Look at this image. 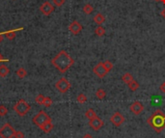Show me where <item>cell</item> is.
Returning a JSON list of instances; mask_svg holds the SVG:
<instances>
[{
	"label": "cell",
	"instance_id": "4",
	"mask_svg": "<svg viewBox=\"0 0 165 138\" xmlns=\"http://www.w3.org/2000/svg\"><path fill=\"white\" fill-rule=\"evenodd\" d=\"M48 122H51V118H50V116L48 115L47 113H45L44 111H40L36 116H34V118H33V123L39 127Z\"/></svg>",
	"mask_w": 165,
	"mask_h": 138
},
{
	"label": "cell",
	"instance_id": "34",
	"mask_svg": "<svg viewBox=\"0 0 165 138\" xmlns=\"http://www.w3.org/2000/svg\"><path fill=\"white\" fill-rule=\"evenodd\" d=\"M161 16H163V18L165 19V8L162 10V11H161Z\"/></svg>",
	"mask_w": 165,
	"mask_h": 138
},
{
	"label": "cell",
	"instance_id": "10",
	"mask_svg": "<svg viewBox=\"0 0 165 138\" xmlns=\"http://www.w3.org/2000/svg\"><path fill=\"white\" fill-rule=\"evenodd\" d=\"M69 30L71 31L72 35H78V34L82 31V25L80 24L77 20H73V21L70 24Z\"/></svg>",
	"mask_w": 165,
	"mask_h": 138
},
{
	"label": "cell",
	"instance_id": "28",
	"mask_svg": "<svg viewBox=\"0 0 165 138\" xmlns=\"http://www.w3.org/2000/svg\"><path fill=\"white\" fill-rule=\"evenodd\" d=\"M7 113H8V109H7L6 106L3 104L0 105V116H5Z\"/></svg>",
	"mask_w": 165,
	"mask_h": 138
},
{
	"label": "cell",
	"instance_id": "37",
	"mask_svg": "<svg viewBox=\"0 0 165 138\" xmlns=\"http://www.w3.org/2000/svg\"><path fill=\"white\" fill-rule=\"evenodd\" d=\"M154 1H156V2H157V1H160V0H154Z\"/></svg>",
	"mask_w": 165,
	"mask_h": 138
},
{
	"label": "cell",
	"instance_id": "18",
	"mask_svg": "<svg viewBox=\"0 0 165 138\" xmlns=\"http://www.w3.org/2000/svg\"><path fill=\"white\" fill-rule=\"evenodd\" d=\"M133 79H134V78H133L132 74H129V72H127V74H123V77H122V80L124 81L127 85H128L131 81H132Z\"/></svg>",
	"mask_w": 165,
	"mask_h": 138
},
{
	"label": "cell",
	"instance_id": "26",
	"mask_svg": "<svg viewBox=\"0 0 165 138\" xmlns=\"http://www.w3.org/2000/svg\"><path fill=\"white\" fill-rule=\"evenodd\" d=\"M103 66H104V68H105V70L107 71V72H109L112 69H113V64L111 63L110 61H108V60H106L105 62H103Z\"/></svg>",
	"mask_w": 165,
	"mask_h": 138
},
{
	"label": "cell",
	"instance_id": "22",
	"mask_svg": "<svg viewBox=\"0 0 165 138\" xmlns=\"http://www.w3.org/2000/svg\"><path fill=\"white\" fill-rule=\"evenodd\" d=\"M94 11L93 6L91 4H85L83 7V12L86 14V15H91Z\"/></svg>",
	"mask_w": 165,
	"mask_h": 138
},
{
	"label": "cell",
	"instance_id": "16",
	"mask_svg": "<svg viewBox=\"0 0 165 138\" xmlns=\"http://www.w3.org/2000/svg\"><path fill=\"white\" fill-rule=\"evenodd\" d=\"M10 74V69L5 65H0V77H6Z\"/></svg>",
	"mask_w": 165,
	"mask_h": 138
},
{
	"label": "cell",
	"instance_id": "9",
	"mask_svg": "<svg viewBox=\"0 0 165 138\" xmlns=\"http://www.w3.org/2000/svg\"><path fill=\"white\" fill-rule=\"evenodd\" d=\"M40 11L42 12V14H44V16H50L51 13H53L54 11V7L51 4L50 2L45 1L40 7Z\"/></svg>",
	"mask_w": 165,
	"mask_h": 138
},
{
	"label": "cell",
	"instance_id": "2",
	"mask_svg": "<svg viewBox=\"0 0 165 138\" xmlns=\"http://www.w3.org/2000/svg\"><path fill=\"white\" fill-rule=\"evenodd\" d=\"M147 123L154 129L156 133H160L165 129V114L161 110H156L152 116H150Z\"/></svg>",
	"mask_w": 165,
	"mask_h": 138
},
{
	"label": "cell",
	"instance_id": "6",
	"mask_svg": "<svg viewBox=\"0 0 165 138\" xmlns=\"http://www.w3.org/2000/svg\"><path fill=\"white\" fill-rule=\"evenodd\" d=\"M55 88L60 93H62V94H65V93L68 92L70 90V88H71V83H70L67 78L62 77L55 83Z\"/></svg>",
	"mask_w": 165,
	"mask_h": 138
},
{
	"label": "cell",
	"instance_id": "17",
	"mask_svg": "<svg viewBox=\"0 0 165 138\" xmlns=\"http://www.w3.org/2000/svg\"><path fill=\"white\" fill-rule=\"evenodd\" d=\"M85 116H86V118L88 119L89 121L93 120V119L96 118V117H98L97 114H96V112L94 111L93 108H90V109L87 110V111L85 112Z\"/></svg>",
	"mask_w": 165,
	"mask_h": 138
},
{
	"label": "cell",
	"instance_id": "36",
	"mask_svg": "<svg viewBox=\"0 0 165 138\" xmlns=\"http://www.w3.org/2000/svg\"><path fill=\"white\" fill-rule=\"evenodd\" d=\"M160 1H161V2H162V3H163V4L165 5V0H160Z\"/></svg>",
	"mask_w": 165,
	"mask_h": 138
},
{
	"label": "cell",
	"instance_id": "35",
	"mask_svg": "<svg viewBox=\"0 0 165 138\" xmlns=\"http://www.w3.org/2000/svg\"><path fill=\"white\" fill-rule=\"evenodd\" d=\"M3 39H4V38H3V34H2V33H0V43H2Z\"/></svg>",
	"mask_w": 165,
	"mask_h": 138
},
{
	"label": "cell",
	"instance_id": "14",
	"mask_svg": "<svg viewBox=\"0 0 165 138\" xmlns=\"http://www.w3.org/2000/svg\"><path fill=\"white\" fill-rule=\"evenodd\" d=\"M40 129L43 130L44 133H48L51 132L52 129H53V124H52L51 122H48L47 124H44V125H43L42 127H40Z\"/></svg>",
	"mask_w": 165,
	"mask_h": 138
},
{
	"label": "cell",
	"instance_id": "20",
	"mask_svg": "<svg viewBox=\"0 0 165 138\" xmlns=\"http://www.w3.org/2000/svg\"><path fill=\"white\" fill-rule=\"evenodd\" d=\"M16 75L17 77H19L20 79H22V78H24L27 75V72H26V70L24 68H19V70L16 71Z\"/></svg>",
	"mask_w": 165,
	"mask_h": 138
},
{
	"label": "cell",
	"instance_id": "33",
	"mask_svg": "<svg viewBox=\"0 0 165 138\" xmlns=\"http://www.w3.org/2000/svg\"><path fill=\"white\" fill-rule=\"evenodd\" d=\"M5 61H6V59L2 56V54L0 53V62H5Z\"/></svg>",
	"mask_w": 165,
	"mask_h": 138
},
{
	"label": "cell",
	"instance_id": "31",
	"mask_svg": "<svg viewBox=\"0 0 165 138\" xmlns=\"http://www.w3.org/2000/svg\"><path fill=\"white\" fill-rule=\"evenodd\" d=\"M159 90H160L161 92H162V93H164V94H165V82H164V83H162V84L160 85Z\"/></svg>",
	"mask_w": 165,
	"mask_h": 138
},
{
	"label": "cell",
	"instance_id": "32",
	"mask_svg": "<svg viewBox=\"0 0 165 138\" xmlns=\"http://www.w3.org/2000/svg\"><path fill=\"white\" fill-rule=\"evenodd\" d=\"M82 138H93V136L91 135L90 133H86V134H84V136Z\"/></svg>",
	"mask_w": 165,
	"mask_h": 138
},
{
	"label": "cell",
	"instance_id": "27",
	"mask_svg": "<svg viewBox=\"0 0 165 138\" xmlns=\"http://www.w3.org/2000/svg\"><path fill=\"white\" fill-rule=\"evenodd\" d=\"M51 104H52V99H51V98H50V97H45L44 105L45 106V107H50V106H51Z\"/></svg>",
	"mask_w": 165,
	"mask_h": 138
},
{
	"label": "cell",
	"instance_id": "24",
	"mask_svg": "<svg viewBox=\"0 0 165 138\" xmlns=\"http://www.w3.org/2000/svg\"><path fill=\"white\" fill-rule=\"evenodd\" d=\"M44 99H45V97L44 95H38L36 97V99H35V102H36V103H38L39 105H44Z\"/></svg>",
	"mask_w": 165,
	"mask_h": 138
},
{
	"label": "cell",
	"instance_id": "5",
	"mask_svg": "<svg viewBox=\"0 0 165 138\" xmlns=\"http://www.w3.org/2000/svg\"><path fill=\"white\" fill-rule=\"evenodd\" d=\"M16 130L10 125L9 123L4 124L1 129H0V137L1 138H14Z\"/></svg>",
	"mask_w": 165,
	"mask_h": 138
},
{
	"label": "cell",
	"instance_id": "30",
	"mask_svg": "<svg viewBox=\"0 0 165 138\" xmlns=\"http://www.w3.org/2000/svg\"><path fill=\"white\" fill-rule=\"evenodd\" d=\"M15 138H24V134L22 132H20V130H16L15 132Z\"/></svg>",
	"mask_w": 165,
	"mask_h": 138
},
{
	"label": "cell",
	"instance_id": "8",
	"mask_svg": "<svg viewBox=\"0 0 165 138\" xmlns=\"http://www.w3.org/2000/svg\"><path fill=\"white\" fill-rule=\"evenodd\" d=\"M110 122L113 124L115 127H120L125 122V117L123 116L122 113L120 112H115L114 114L111 116Z\"/></svg>",
	"mask_w": 165,
	"mask_h": 138
},
{
	"label": "cell",
	"instance_id": "15",
	"mask_svg": "<svg viewBox=\"0 0 165 138\" xmlns=\"http://www.w3.org/2000/svg\"><path fill=\"white\" fill-rule=\"evenodd\" d=\"M94 21L96 22L97 24H99V25H100V24H103L105 21L104 16L103 15V14H100V13L97 14V15L94 16Z\"/></svg>",
	"mask_w": 165,
	"mask_h": 138
},
{
	"label": "cell",
	"instance_id": "23",
	"mask_svg": "<svg viewBox=\"0 0 165 138\" xmlns=\"http://www.w3.org/2000/svg\"><path fill=\"white\" fill-rule=\"evenodd\" d=\"M95 34H96L97 36H99V37H103L105 34V29L103 28V27H101V26L97 27V28L95 29Z\"/></svg>",
	"mask_w": 165,
	"mask_h": 138
},
{
	"label": "cell",
	"instance_id": "29",
	"mask_svg": "<svg viewBox=\"0 0 165 138\" xmlns=\"http://www.w3.org/2000/svg\"><path fill=\"white\" fill-rule=\"evenodd\" d=\"M66 0H53V4L56 7H61L65 3Z\"/></svg>",
	"mask_w": 165,
	"mask_h": 138
},
{
	"label": "cell",
	"instance_id": "7",
	"mask_svg": "<svg viewBox=\"0 0 165 138\" xmlns=\"http://www.w3.org/2000/svg\"><path fill=\"white\" fill-rule=\"evenodd\" d=\"M93 72H94V74H96L98 77H100V78H103L105 75L107 74V71L105 70V68L103 66V62H100V63H98L96 66L94 67Z\"/></svg>",
	"mask_w": 165,
	"mask_h": 138
},
{
	"label": "cell",
	"instance_id": "11",
	"mask_svg": "<svg viewBox=\"0 0 165 138\" xmlns=\"http://www.w3.org/2000/svg\"><path fill=\"white\" fill-rule=\"evenodd\" d=\"M129 109L134 115H140L144 110V105L140 102H134L129 106Z\"/></svg>",
	"mask_w": 165,
	"mask_h": 138
},
{
	"label": "cell",
	"instance_id": "21",
	"mask_svg": "<svg viewBox=\"0 0 165 138\" xmlns=\"http://www.w3.org/2000/svg\"><path fill=\"white\" fill-rule=\"evenodd\" d=\"M96 96H97V98L99 99H103L105 98V96H106V92H105L103 89H98L97 92H96Z\"/></svg>",
	"mask_w": 165,
	"mask_h": 138
},
{
	"label": "cell",
	"instance_id": "12",
	"mask_svg": "<svg viewBox=\"0 0 165 138\" xmlns=\"http://www.w3.org/2000/svg\"><path fill=\"white\" fill-rule=\"evenodd\" d=\"M103 121L101 120L100 118H99V117H96L95 119L91 120L89 122V125L90 127H92V129L94 130H96V132H98V130H100L101 127H103Z\"/></svg>",
	"mask_w": 165,
	"mask_h": 138
},
{
	"label": "cell",
	"instance_id": "3",
	"mask_svg": "<svg viewBox=\"0 0 165 138\" xmlns=\"http://www.w3.org/2000/svg\"><path fill=\"white\" fill-rule=\"evenodd\" d=\"M30 109H31L30 104L27 103V102L24 101V99H19V101L14 105V110H15L17 113V115L20 117L25 116L27 113L30 111Z\"/></svg>",
	"mask_w": 165,
	"mask_h": 138
},
{
	"label": "cell",
	"instance_id": "19",
	"mask_svg": "<svg viewBox=\"0 0 165 138\" xmlns=\"http://www.w3.org/2000/svg\"><path fill=\"white\" fill-rule=\"evenodd\" d=\"M128 88L131 89L132 92H134V91H136L139 88V83L136 80H134V79H133L132 81H131L128 84Z\"/></svg>",
	"mask_w": 165,
	"mask_h": 138
},
{
	"label": "cell",
	"instance_id": "13",
	"mask_svg": "<svg viewBox=\"0 0 165 138\" xmlns=\"http://www.w3.org/2000/svg\"><path fill=\"white\" fill-rule=\"evenodd\" d=\"M22 28H19V29H15V30H10V31H6V32H3V36H5L7 39L12 41L16 38V31H19V30H22Z\"/></svg>",
	"mask_w": 165,
	"mask_h": 138
},
{
	"label": "cell",
	"instance_id": "1",
	"mask_svg": "<svg viewBox=\"0 0 165 138\" xmlns=\"http://www.w3.org/2000/svg\"><path fill=\"white\" fill-rule=\"evenodd\" d=\"M73 63H75V60L72 59L67 51L61 50L56 56L51 60V64L57 69L59 72L61 74H65V72L71 68Z\"/></svg>",
	"mask_w": 165,
	"mask_h": 138
},
{
	"label": "cell",
	"instance_id": "25",
	"mask_svg": "<svg viewBox=\"0 0 165 138\" xmlns=\"http://www.w3.org/2000/svg\"><path fill=\"white\" fill-rule=\"evenodd\" d=\"M76 101L78 103H80V104H83V103H85L87 102V97L84 94H79L77 96Z\"/></svg>",
	"mask_w": 165,
	"mask_h": 138
}]
</instances>
